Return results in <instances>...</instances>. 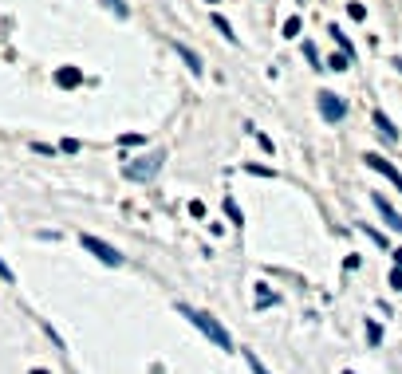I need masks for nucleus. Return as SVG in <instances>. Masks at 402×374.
Here are the masks:
<instances>
[{
    "instance_id": "9",
    "label": "nucleus",
    "mask_w": 402,
    "mask_h": 374,
    "mask_svg": "<svg viewBox=\"0 0 402 374\" xmlns=\"http://www.w3.org/2000/svg\"><path fill=\"white\" fill-rule=\"evenodd\" d=\"M375 126H378V134H383V138H394V134H399V130H394V122H390L383 110H375Z\"/></svg>"
},
{
    "instance_id": "14",
    "label": "nucleus",
    "mask_w": 402,
    "mask_h": 374,
    "mask_svg": "<svg viewBox=\"0 0 402 374\" xmlns=\"http://www.w3.org/2000/svg\"><path fill=\"white\" fill-rule=\"evenodd\" d=\"M244 362L253 366V374H268V366H265V362H260V359H256L253 350H244Z\"/></svg>"
},
{
    "instance_id": "17",
    "label": "nucleus",
    "mask_w": 402,
    "mask_h": 374,
    "mask_svg": "<svg viewBox=\"0 0 402 374\" xmlns=\"http://www.w3.org/2000/svg\"><path fill=\"white\" fill-rule=\"evenodd\" d=\"M367 339H371V343H383V327H378V323H367Z\"/></svg>"
},
{
    "instance_id": "19",
    "label": "nucleus",
    "mask_w": 402,
    "mask_h": 374,
    "mask_svg": "<svg viewBox=\"0 0 402 374\" xmlns=\"http://www.w3.org/2000/svg\"><path fill=\"white\" fill-rule=\"evenodd\" d=\"M284 36H300V20H296V16L284 24Z\"/></svg>"
},
{
    "instance_id": "13",
    "label": "nucleus",
    "mask_w": 402,
    "mask_h": 374,
    "mask_svg": "<svg viewBox=\"0 0 402 374\" xmlns=\"http://www.w3.org/2000/svg\"><path fill=\"white\" fill-rule=\"evenodd\" d=\"M213 28H217V32H221V36H225V40H229V44H233V40H237V32H233V28H229V20H221V16H213Z\"/></svg>"
},
{
    "instance_id": "3",
    "label": "nucleus",
    "mask_w": 402,
    "mask_h": 374,
    "mask_svg": "<svg viewBox=\"0 0 402 374\" xmlns=\"http://www.w3.org/2000/svg\"><path fill=\"white\" fill-rule=\"evenodd\" d=\"M79 244H83V248H87L91 256H99L103 264H110V268H119V264H122V253H115V248H110L107 241H99V237H91V232H83V237H79Z\"/></svg>"
},
{
    "instance_id": "7",
    "label": "nucleus",
    "mask_w": 402,
    "mask_h": 374,
    "mask_svg": "<svg viewBox=\"0 0 402 374\" xmlns=\"http://www.w3.org/2000/svg\"><path fill=\"white\" fill-rule=\"evenodd\" d=\"M178 56L185 60V67H190L194 75H201V71H206V63H201V56H197V51H190V48H182V44H178Z\"/></svg>"
},
{
    "instance_id": "4",
    "label": "nucleus",
    "mask_w": 402,
    "mask_h": 374,
    "mask_svg": "<svg viewBox=\"0 0 402 374\" xmlns=\"http://www.w3.org/2000/svg\"><path fill=\"white\" fill-rule=\"evenodd\" d=\"M319 114L328 122H343V114H347V103H343L340 95H331V91H319Z\"/></svg>"
},
{
    "instance_id": "18",
    "label": "nucleus",
    "mask_w": 402,
    "mask_h": 374,
    "mask_svg": "<svg viewBox=\"0 0 402 374\" xmlns=\"http://www.w3.org/2000/svg\"><path fill=\"white\" fill-rule=\"evenodd\" d=\"M347 12H351V20H367V8H363V4H347Z\"/></svg>"
},
{
    "instance_id": "20",
    "label": "nucleus",
    "mask_w": 402,
    "mask_h": 374,
    "mask_svg": "<svg viewBox=\"0 0 402 374\" xmlns=\"http://www.w3.org/2000/svg\"><path fill=\"white\" fill-rule=\"evenodd\" d=\"M119 142H122V146H142V134H122Z\"/></svg>"
},
{
    "instance_id": "6",
    "label": "nucleus",
    "mask_w": 402,
    "mask_h": 374,
    "mask_svg": "<svg viewBox=\"0 0 402 374\" xmlns=\"http://www.w3.org/2000/svg\"><path fill=\"white\" fill-rule=\"evenodd\" d=\"M371 205H375L378 213H383V221H387L390 229H394V232H402V213H399L394 205H390L387 197H383V194H371Z\"/></svg>"
},
{
    "instance_id": "10",
    "label": "nucleus",
    "mask_w": 402,
    "mask_h": 374,
    "mask_svg": "<svg viewBox=\"0 0 402 374\" xmlns=\"http://www.w3.org/2000/svg\"><path fill=\"white\" fill-rule=\"evenodd\" d=\"M328 32H331V40H335V44H340V51H343V56H347V60H351V44H347V36H343V32H340V28H335V24H331Z\"/></svg>"
},
{
    "instance_id": "2",
    "label": "nucleus",
    "mask_w": 402,
    "mask_h": 374,
    "mask_svg": "<svg viewBox=\"0 0 402 374\" xmlns=\"http://www.w3.org/2000/svg\"><path fill=\"white\" fill-rule=\"evenodd\" d=\"M162 162H166V154H162V150H150V154H138L134 162H126L122 173H126L131 181H150L162 169Z\"/></svg>"
},
{
    "instance_id": "26",
    "label": "nucleus",
    "mask_w": 402,
    "mask_h": 374,
    "mask_svg": "<svg viewBox=\"0 0 402 374\" xmlns=\"http://www.w3.org/2000/svg\"><path fill=\"white\" fill-rule=\"evenodd\" d=\"M32 374H48V371H32Z\"/></svg>"
},
{
    "instance_id": "23",
    "label": "nucleus",
    "mask_w": 402,
    "mask_h": 374,
    "mask_svg": "<svg viewBox=\"0 0 402 374\" xmlns=\"http://www.w3.org/2000/svg\"><path fill=\"white\" fill-rule=\"evenodd\" d=\"M0 280H12V268L4 264V260H0Z\"/></svg>"
},
{
    "instance_id": "15",
    "label": "nucleus",
    "mask_w": 402,
    "mask_h": 374,
    "mask_svg": "<svg viewBox=\"0 0 402 374\" xmlns=\"http://www.w3.org/2000/svg\"><path fill=\"white\" fill-rule=\"evenodd\" d=\"M328 67H331V71H347V67H351V60H347V56H331Z\"/></svg>"
},
{
    "instance_id": "11",
    "label": "nucleus",
    "mask_w": 402,
    "mask_h": 374,
    "mask_svg": "<svg viewBox=\"0 0 402 374\" xmlns=\"http://www.w3.org/2000/svg\"><path fill=\"white\" fill-rule=\"evenodd\" d=\"M268 303H276V296H272L265 284H256V307H268Z\"/></svg>"
},
{
    "instance_id": "16",
    "label": "nucleus",
    "mask_w": 402,
    "mask_h": 374,
    "mask_svg": "<svg viewBox=\"0 0 402 374\" xmlns=\"http://www.w3.org/2000/svg\"><path fill=\"white\" fill-rule=\"evenodd\" d=\"M363 232H367V237H371V241L378 244V248H387V237H383V232H375L371 225H363Z\"/></svg>"
},
{
    "instance_id": "24",
    "label": "nucleus",
    "mask_w": 402,
    "mask_h": 374,
    "mask_svg": "<svg viewBox=\"0 0 402 374\" xmlns=\"http://www.w3.org/2000/svg\"><path fill=\"white\" fill-rule=\"evenodd\" d=\"M394 260H399V268H402V248H394Z\"/></svg>"
},
{
    "instance_id": "5",
    "label": "nucleus",
    "mask_w": 402,
    "mask_h": 374,
    "mask_svg": "<svg viewBox=\"0 0 402 374\" xmlns=\"http://www.w3.org/2000/svg\"><path fill=\"white\" fill-rule=\"evenodd\" d=\"M363 162H367L371 169H375V173H383V178H387L390 185H394V189H402V173H399L394 166H390L387 158H378V154H363Z\"/></svg>"
},
{
    "instance_id": "25",
    "label": "nucleus",
    "mask_w": 402,
    "mask_h": 374,
    "mask_svg": "<svg viewBox=\"0 0 402 374\" xmlns=\"http://www.w3.org/2000/svg\"><path fill=\"white\" fill-rule=\"evenodd\" d=\"M394 67H399V71H402V60H394Z\"/></svg>"
},
{
    "instance_id": "21",
    "label": "nucleus",
    "mask_w": 402,
    "mask_h": 374,
    "mask_svg": "<svg viewBox=\"0 0 402 374\" xmlns=\"http://www.w3.org/2000/svg\"><path fill=\"white\" fill-rule=\"evenodd\" d=\"M60 150H63V154H75V150H79V142H75V138H63Z\"/></svg>"
},
{
    "instance_id": "8",
    "label": "nucleus",
    "mask_w": 402,
    "mask_h": 374,
    "mask_svg": "<svg viewBox=\"0 0 402 374\" xmlns=\"http://www.w3.org/2000/svg\"><path fill=\"white\" fill-rule=\"evenodd\" d=\"M56 83L60 87H79L83 83V75L75 71V67H60V71H56Z\"/></svg>"
},
{
    "instance_id": "28",
    "label": "nucleus",
    "mask_w": 402,
    "mask_h": 374,
    "mask_svg": "<svg viewBox=\"0 0 402 374\" xmlns=\"http://www.w3.org/2000/svg\"><path fill=\"white\" fill-rule=\"evenodd\" d=\"M209 4H217V0H209Z\"/></svg>"
},
{
    "instance_id": "12",
    "label": "nucleus",
    "mask_w": 402,
    "mask_h": 374,
    "mask_svg": "<svg viewBox=\"0 0 402 374\" xmlns=\"http://www.w3.org/2000/svg\"><path fill=\"white\" fill-rule=\"evenodd\" d=\"M225 213H229V221H233V225H244L241 209H237V201H233V197H225Z\"/></svg>"
},
{
    "instance_id": "27",
    "label": "nucleus",
    "mask_w": 402,
    "mask_h": 374,
    "mask_svg": "<svg viewBox=\"0 0 402 374\" xmlns=\"http://www.w3.org/2000/svg\"><path fill=\"white\" fill-rule=\"evenodd\" d=\"M343 374H355V371H343Z\"/></svg>"
},
{
    "instance_id": "1",
    "label": "nucleus",
    "mask_w": 402,
    "mask_h": 374,
    "mask_svg": "<svg viewBox=\"0 0 402 374\" xmlns=\"http://www.w3.org/2000/svg\"><path fill=\"white\" fill-rule=\"evenodd\" d=\"M178 312H182L185 319H190V323H197V327H201V335H206L209 343H217L221 350H233V339H229V331H225V327H221V323H217V319H213L209 312H197V307H178Z\"/></svg>"
},
{
    "instance_id": "22",
    "label": "nucleus",
    "mask_w": 402,
    "mask_h": 374,
    "mask_svg": "<svg viewBox=\"0 0 402 374\" xmlns=\"http://www.w3.org/2000/svg\"><path fill=\"white\" fill-rule=\"evenodd\" d=\"M390 288H402V268H394V272H390Z\"/></svg>"
}]
</instances>
